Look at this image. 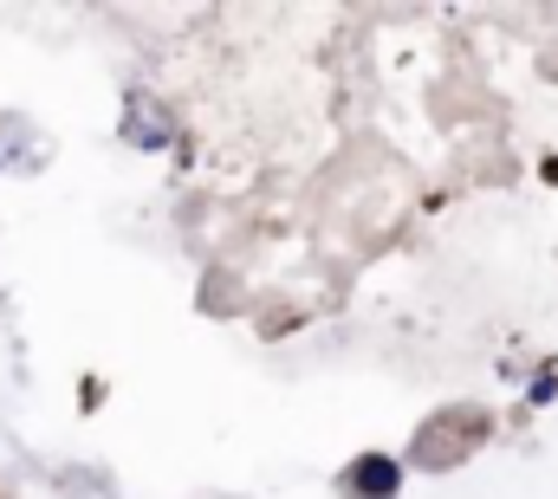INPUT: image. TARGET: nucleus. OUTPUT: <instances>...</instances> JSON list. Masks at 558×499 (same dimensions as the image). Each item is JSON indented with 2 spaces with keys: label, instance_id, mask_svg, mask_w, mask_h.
Instances as JSON below:
<instances>
[{
  "label": "nucleus",
  "instance_id": "f257e3e1",
  "mask_svg": "<svg viewBox=\"0 0 558 499\" xmlns=\"http://www.w3.org/2000/svg\"><path fill=\"white\" fill-rule=\"evenodd\" d=\"M357 487H364V494H397V467H384V461H371V467H364V474H357Z\"/></svg>",
  "mask_w": 558,
  "mask_h": 499
}]
</instances>
